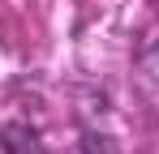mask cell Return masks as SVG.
Wrapping results in <instances>:
<instances>
[{"label":"cell","instance_id":"obj_2","mask_svg":"<svg viewBox=\"0 0 159 154\" xmlns=\"http://www.w3.org/2000/svg\"><path fill=\"white\" fill-rule=\"evenodd\" d=\"M138 73H142V77L159 90V34L142 43V51H138Z\"/></svg>","mask_w":159,"mask_h":154},{"label":"cell","instance_id":"obj_1","mask_svg":"<svg viewBox=\"0 0 159 154\" xmlns=\"http://www.w3.org/2000/svg\"><path fill=\"white\" fill-rule=\"evenodd\" d=\"M0 154H52L43 146L39 128L22 124V120H4L0 124Z\"/></svg>","mask_w":159,"mask_h":154},{"label":"cell","instance_id":"obj_3","mask_svg":"<svg viewBox=\"0 0 159 154\" xmlns=\"http://www.w3.org/2000/svg\"><path fill=\"white\" fill-rule=\"evenodd\" d=\"M78 154H120V146H116L107 133H99V128H82Z\"/></svg>","mask_w":159,"mask_h":154}]
</instances>
